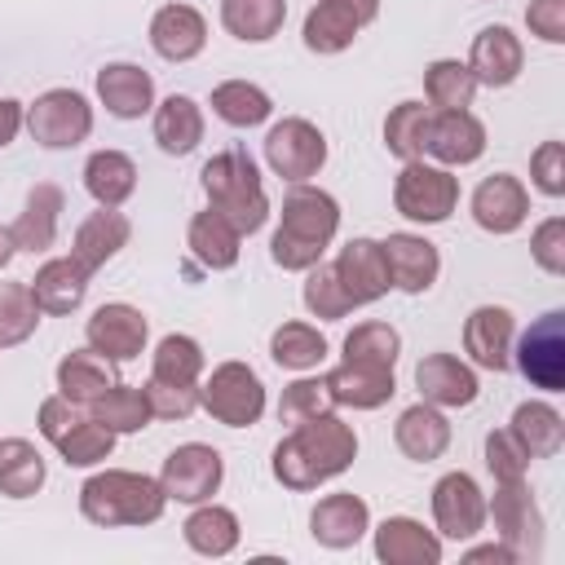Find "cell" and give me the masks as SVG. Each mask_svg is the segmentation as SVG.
Masks as SVG:
<instances>
[{"mask_svg": "<svg viewBox=\"0 0 565 565\" xmlns=\"http://www.w3.org/2000/svg\"><path fill=\"white\" fill-rule=\"evenodd\" d=\"M521 66H525V49H521V40H516L503 22L481 26V31L472 35L468 71H472L477 84H486V88H508V84L521 75Z\"/></svg>", "mask_w": 565, "mask_h": 565, "instance_id": "obj_18", "label": "cell"}, {"mask_svg": "<svg viewBox=\"0 0 565 565\" xmlns=\"http://www.w3.org/2000/svg\"><path fill=\"white\" fill-rule=\"evenodd\" d=\"M468 561H499V565H512V561H516V552H512L508 543H481V547H472V552H468Z\"/></svg>", "mask_w": 565, "mask_h": 565, "instance_id": "obj_57", "label": "cell"}, {"mask_svg": "<svg viewBox=\"0 0 565 565\" xmlns=\"http://www.w3.org/2000/svg\"><path fill=\"white\" fill-rule=\"evenodd\" d=\"M358 22L344 13V9H335V4H327V0H318L309 13H305V49L309 53H322V57H331V53H344L353 40H358Z\"/></svg>", "mask_w": 565, "mask_h": 565, "instance_id": "obj_43", "label": "cell"}, {"mask_svg": "<svg viewBox=\"0 0 565 565\" xmlns=\"http://www.w3.org/2000/svg\"><path fill=\"white\" fill-rule=\"evenodd\" d=\"M40 433L57 446V455H62L71 468H93V463L110 459V450H115V433L102 428L93 415H84V411H79L75 402H66L62 393L40 402Z\"/></svg>", "mask_w": 565, "mask_h": 565, "instance_id": "obj_5", "label": "cell"}, {"mask_svg": "<svg viewBox=\"0 0 565 565\" xmlns=\"http://www.w3.org/2000/svg\"><path fill=\"white\" fill-rule=\"evenodd\" d=\"M62 207H66V194H62L53 181L31 185L26 207H22V212H18V221L9 225V230H13L18 252H49V247H53V238H57Z\"/></svg>", "mask_w": 565, "mask_h": 565, "instance_id": "obj_28", "label": "cell"}, {"mask_svg": "<svg viewBox=\"0 0 565 565\" xmlns=\"http://www.w3.org/2000/svg\"><path fill=\"white\" fill-rule=\"evenodd\" d=\"M358 455V433L335 415H313L291 424V433L274 446V477L287 490H318L322 481L340 477Z\"/></svg>", "mask_w": 565, "mask_h": 565, "instance_id": "obj_1", "label": "cell"}, {"mask_svg": "<svg viewBox=\"0 0 565 565\" xmlns=\"http://www.w3.org/2000/svg\"><path fill=\"white\" fill-rule=\"evenodd\" d=\"M424 154L441 168H463L486 154V124L472 110H433L424 128Z\"/></svg>", "mask_w": 565, "mask_h": 565, "instance_id": "obj_14", "label": "cell"}, {"mask_svg": "<svg viewBox=\"0 0 565 565\" xmlns=\"http://www.w3.org/2000/svg\"><path fill=\"white\" fill-rule=\"evenodd\" d=\"M88 415L102 424V428H110L115 437L119 433H141L154 415H150V402H146V388H132V384H110L102 397H93L88 402Z\"/></svg>", "mask_w": 565, "mask_h": 565, "instance_id": "obj_38", "label": "cell"}, {"mask_svg": "<svg viewBox=\"0 0 565 565\" xmlns=\"http://www.w3.org/2000/svg\"><path fill=\"white\" fill-rule=\"evenodd\" d=\"M393 441H397V450H402L406 459H415V463H433V459H441L446 446H450V419L441 415V406H433V402H415V406H406V411L397 415V424H393Z\"/></svg>", "mask_w": 565, "mask_h": 565, "instance_id": "obj_24", "label": "cell"}, {"mask_svg": "<svg viewBox=\"0 0 565 565\" xmlns=\"http://www.w3.org/2000/svg\"><path fill=\"white\" fill-rule=\"evenodd\" d=\"M287 0H221V26L243 44H265L282 31Z\"/></svg>", "mask_w": 565, "mask_h": 565, "instance_id": "obj_34", "label": "cell"}, {"mask_svg": "<svg viewBox=\"0 0 565 565\" xmlns=\"http://www.w3.org/2000/svg\"><path fill=\"white\" fill-rule=\"evenodd\" d=\"M340 230V203L318 190V185H291L287 199H282V212H278V230L269 238V256L278 269H291V274H305L309 265L322 260V252L331 247Z\"/></svg>", "mask_w": 565, "mask_h": 565, "instance_id": "obj_2", "label": "cell"}, {"mask_svg": "<svg viewBox=\"0 0 565 565\" xmlns=\"http://www.w3.org/2000/svg\"><path fill=\"white\" fill-rule=\"evenodd\" d=\"M203 375V349L199 340L190 335H163L159 349H154V362H150V380H163V384H199Z\"/></svg>", "mask_w": 565, "mask_h": 565, "instance_id": "obj_46", "label": "cell"}, {"mask_svg": "<svg viewBox=\"0 0 565 565\" xmlns=\"http://www.w3.org/2000/svg\"><path fill=\"white\" fill-rule=\"evenodd\" d=\"M207 44V22L194 4H163L150 18V49L163 62H190Z\"/></svg>", "mask_w": 565, "mask_h": 565, "instance_id": "obj_23", "label": "cell"}, {"mask_svg": "<svg viewBox=\"0 0 565 565\" xmlns=\"http://www.w3.org/2000/svg\"><path fill=\"white\" fill-rule=\"evenodd\" d=\"M335 406H353V411H375L384 406L393 393H397V380L393 371H380V366H358V362H340L335 371L322 375Z\"/></svg>", "mask_w": 565, "mask_h": 565, "instance_id": "obj_29", "label": "cell"}, {"mask_svg": "<svg viewBox=\"0 0 565 565\" xmlns=\"http://www.w3.org/2000/svg\"><path fill=\"white\" fill-rule=\"evenodd\" d=\"M424 97L433 102V110H468L477 97V79L468 71V62L459 57H437L424 71Z\"/></svg>", "mask_w": 565, "mask_h": 565, "instance_id": "obj_41", "label": "cell"}, {"mask_svg": "<svg viewBox=\"0 0 565 565\" xmlns=\"http://www.w3.org/2000/svg\"><path fill=\"white\" fill-rule=\"evenodd\" d=\"M428 115H433V106H424V102H402V106H393L388 119H384V146H388V154H397L402 163L424 159V128H428Z\"/></svg>", "mask_w": 565, "mask_h": 565, "instance_id": "obj_45", "label": "cell"}, {"mask_svg": "<svg viewBox=\"0 0 565 565\" xmlns=\"http://www.w3.org/2000/svg\"><path fill=\"white\" fill-rule=\"evenodd\" d=\"M221 477H225V459L216 446H203V441H185L177 446L168 459H163V472H159V486L168 499L177 503H207L216 490H221Z\"/></svg>", "mask_w": 565, "mask_h": 565, "instance_id": "obj_11", "label": "cell"}, {"mask_svg": "<svg viewBox=\"0 0 565 565\" xmlns=\"http://www.w3.org/2000/svg\"><path fill=\"white\" fill-rule=\"evenodd\" d=\"M115 380H119V375H115V362H106V358L93 353V349H75V353H66V358L57 362V393H62L66 402H75V406H88V402L102 397Z\"/></svg>", "mask_w": 565, "mask_h": 565, "instance_id": "obj_32", "label": "cell"}, {"mask_svg": "<svg viewBox=\"0 0 565 565\" xmlns=\"http://www.w3.org/2000/svg\"><path fill=\"white\" fill-rule=\"evenodd\" d=\"M26 128L44 150H71L93 132V106L75 88H49L26 106Z\"/></svg>", "mask_w": 565, "mask_h": 565, "instance_id": "obj_8", "label": "cell"}, {"mask_svg": "<svg viewBox=\"0 0 565 565\" xmlns=\"http://www.w3.org/2000/svg\"><path fill=\"white\" fill-rule=\"evenodd\" d=\"M97 97L115 119H141L154 106V79L137 62H106L97 71Z\"/></svg>", "mask_w": 565, "mask_h": 565, "instance_id": "obj_25", "label": "cell"}, {"mask_svg": "<svg viewBox=\"0 0 565 565\" xmlns=\"http://www.w3.org/2000/svg\"><path fill=\"white\" fill-rule=\"evenodd\" d=\"M530 177H534V185H539L547 199H561V194H565V146H561V141H543V146L530 154Z\"/></svg>", "mask_w": 565, "mask_h": 565, "instance_id": "obj_53", "label": "cell"}, {"mask_svg": "<svg viewBox=\"0 0 565 565\" xmlns=\"http://www.w3.org/2000/svg\"><path fill=\"white\" fill-rule=\"evenodd\" d=\"M366 530H371V508H366V499H358V494H349V490L318 499V508L309 512V534H313V543H322V547H331V552L353 547Z\"/></svg>", "mask_w": 565, "mask_h": 565, "instance_id": "obj_22", "label": "cell"}, {"mask_svg": "<svg viewBox=\"0 0 565 565\" xmlns=\"http://www.w3.org/2000/svg\"><path fill=\"white\" fill-rule=\"evenodd\" d=\"M212 115L225 119L230 128H256L274 115V102L260 84H247V79H225L212 88Z\"/></svg>", "mask_w": 565, "mask_h": 565, "instance_id": "obj_39", "label": "cell"}, {"mask_svg": "<svg viewBox=\"0 0 565 565\" xmlns=\"http://www.w3.org/2000/svg\"><path fill=\"white\" fill-rule=\"evenodd\" d=\"M146 402L154 419H190L199 411V384H163L150 380L146 384Z\"/></svg>", "mask_w": 565, "mask_h": 565, "instance_id": "obj_51", "label": "cell"}, {"mask_svg": "<svg viewBox=\"0 0 565 565\" xmlns=\"http://www.w3.org/2000/svg\"><path fill=\"white\" fill-rule=\"evenodd\" d=\"M154 141L163 154H190L199 141H203V110L194 97L185 93H172L154 106Z\"/></svg>", "mask_w": 565, "mask_h": 565, "instance_id": "obj_31", "label": "cell"}, {"mask_svg": "<svg viewBox=\"0 0 565 565\" xmlns=\"http://www.w3.org/2000/svg\"><path fill=\"white\" fill-rule=\"evenodd\" d=\"M335 278L344 287V296L358 305H375L380 296H388L393 278H388V265H384V247L375 238H349L335 256Z\"/></svg>", "mask_w": 565, "mask_h": 565, "instance_id": "obj_16", "label": "cell"}, {"mask_svg": "<svg viewBox=\"0 0 565 565\" xmlns=\"http://www.w3.org/2000/svg\"><path fill=\"white\" fill-rule=\"evenodd\" d=\"M512 362L534 388L561 393L565 388V309H547L543 318H534L530 331L516 340Z\"/></svg>", "mask_w": 565, "mask_h": 565, "instance_id": "obj_9", "label": "cell"}, {"mask_svg": "<svg viewBox=\"0 0 565 565\" xmlns=\"http://www.w3.org/2000/svg\"><path fill=\"white\" fill-rule=\"evenodd\" d=\"M269 358L282 366V371H309L327 358V335L309 322H282L274 335H269Z\"/></svg>", "mask_w": 565, "mask_h": 565, "instance_id": "obj_42", "label": "cell"}, {"mask_svg": "<svg viewBox=\"0 0 565 565\" xmlns=\"http://www.w3.org/2000/svg\"><path fill=\"white\" fill-rule=\"evenodd\" d=\"M84 190L97 199V207H119L137 190V163L124 150H93L84 163Z\"/></svg>", "mask_w": 565, "mask_h": 565, "instance_id": "obj_33", "label": "cell"}, {"mask_svg": "<svg viewBox=\"0 0 565 565\" xmlns=\"http://www.w3.org/2000/svg\"><path fill=\"white\" fill-rule=\"evenodd\" d=\"M508 433L525 446L530 459H547V455H556L565 446V419L547 402H521L512 411V428Z\"/></svg>", "mask_w": 565, "mask_h": 565, "instance_id": "obj_36", "label": "cell"}, {"mask_svg": "<svg viewBox=\"0 0 565 565\" xmlns=\"http://www.w3.org/2000/svg\"><path fill=\"white\" fill-rule=\"evenodd\" d=\"M486 516H494L499 543H508L516 561L543 552V516L525 481H494V499L486 503Z\"/></svg>", "mask_w": 565, "mask_h": 565, "instance_id": "obj_12", "label": "cell"}, {"mask_svg": "<svg viewBox=\"0 0 565 565\" xmlns=\"http://www.w3.org/2000/svg\"><path fill=\"white\" fill-rule=\"evenodd\" d=\"M203 194L207 207L221 212L238 234H256L269 221V199L260 185V172L247 150H221L203 163Z\"/></svg>", "mask_w": 565, "mask_h": 565, "instance_id": "obj_4", "label": "cell"}, {"mask_svg": "<svg viewBox=\"0 0 565 565\" xmlns=\"http://www.w3.org/2000/svg\"><path fill=\"white\" fill-rule=\"evenodd\" d=\"M40 327V305L26 282H0V349L31 340Z\"/></svg>", "mask_w": 565, "mask_h": 565, "instance_id": "obj_47", "label": "cell"}, {"mask_svg": "<svg viewBox=\"0 0 565 565\" xmlns=\"http://www.w3.org/2000/svg\"><path fill=\"white\" fill-rule=\"evenodd\" d=\"M88 278H93V274H88L75 256H57V260H44L26 287H31L35 305H40V313H71V309L84 305Z\"/></svg>", "mask_w": 565, "mask_h": 565, "instance_id": "obj_26", "label": "cell"}, {"mask_svg": "<svg viewBox=\"0 0 565 565\" xmlns=\"http://www.w3.org/2000/svg\"><path fill=\"white\" fill-rule=\"evenodd\" d=\"M397 353H402V335H397L388 322H358V327L344 335V362L393 371V366H397Z\"/></svg>", "mask_w": 565, "mask_h": 565, "instance_id": "obj_44", "label": "cell"}, {"mask_svg": "<svg viewBox=\"0 0 565 565\" xmlns=\"http://www.w3.org/2000/svg\"><path fill=\"white\" fill-rule=\"evenodd\" d=\"M26 124V110H22V102H13V97H0V150L18 137V128Z\"/></svg>", "mask_w": 565, "mask_h": 565, "instance_id": "obj_55", "label": "cell"}, {"mask_svg": "<svg viewBox=\"0 0 565 565\" xmlns=\"http://www.w3.org/2000/svg\"><path fill=\"white\" fill-rule=\"evenodd\" d=\"M168 508V494L154 477L128 472V468H106L93 472L79 486V512L84 521L115 530V525H154Z\"/></svg>", "mask_w": 565, "mask_h": 565, "instance_id": "obj_3", "label": "cell"}, {"mask_svg": "<svg viewBox=\"0 0 565 565\" xmlns=\"http://www.w3.org/2000/svg\"><path fill=\"white\" fill-rule=\"evenodd\" d=\"M327 411H335V397H331L327 380H296L278 397V419L282 424H305V419L327 415Z\"/></svg>", "mask_w": 565, "mask_h": 565, "instance_id": "obj_49", "label": "cell"}, {"mask_svg": "<svg viewBox=\"0 0 565 565\" xmlns=\"http://www.w3.org/2000/svg\"><path fill=\"white\" fill-rule=\"evenodd\" d=\"M181 534H185L190 552H199V556H230V552L238 547V534H243V530H238V516H234L230 508L203 503V508H194V512L185 516Z\"/></svg>", "mask_w": 565, "mask_h": 565, "instance_id": "obj_37", "label": "cell"}, {"mask_svg": "<svg viewBox=\"0 0 565 565\" xmlns=\"http://www.w3.org/2000/svg\"><path fill=\"white\" fill-rule=\"evenodd\" d=\"M512 335H516V322L503 305H481L463 322V349L481 371H508L512 366Z\"/></svg>", "mask_w": 565, "mask_h": 565, "instance_id": "obj_19", "label": "cell"}, {"mask_svg": "<svg viewBox=\"0 0 565 565\" xmlns=\"http://www.w3.org/2000/svg\"><path fill=\"white\" fill-rule=\"evenodd\" d=\"M486 468L494 481H525L530 455L508 428H494V433H486Z\"/></svg>", "mask_w": 565, "mask_h": 565, "instance_id": "obj_50", "label": "cell"}, {"mask_svg": "<svg viewBox=\"0 0 565 565\" xmlns=\"http://www.w3.org/2000/svg\"><path fill=\"white\" fill-rule=\"evenodd\" d=\"M327 4L344 9L358 26H366V22H375V18H380V0H327Z\"/></svg>", "mask_w": 565, "mask_h": 565, "instance_id": "obj_56", "label": "cell"}, {"mask_svg": "<svg viewBox=\"0 0 565 565\" xmlns=\"http://www.w3.org/2000/svg\"><path fill=\"white\" fill-rule=\"evenodd\" d=\"M199 406L225 428H252L265 415V384L247 362H221L199 388Z\"/></svg>", "mask_w": 565, "mask_h": 565, "instance_id": "obj_7", "label": "cell"}, {"mask_svg": "<svg viewBox=\"0 0 565 565\" xmlns=\"http://www.w3.org/2000/svg\"><path fill=\"white\" fill-rule=\"evenodd\" d=\"M309 278H305V309L313 313V318H322V322H335V318H344L349 309H353V300L344 296V287H340V278H335V269L331 265H309L305 269Z\"/></svg>", "mask_w": 565, "mask_h": 565, "instance_id": "obj_48", "label": "cell"}, {"mask_svg": "<svg viewBox=\"0 0 565 565\" xmlns=\"http://www.w3.org/2000/svg\"><path fill=\"white\" fill-rule=\"evenodd\" d=\"M433 521L446 539L463 543L486 530V494L468 472H446L433 486Z\"/></svg>", "mask_w": 565, "mask_h": 565, "instance_id": "obj_13", "label": "cell"}, {"mask_svg": "<svg viewBox=\"0 0 565 565\" xmlns=\"http://www.w3.org/2000/svg\"><path fill=\"white\" fill-rule=\"evenodd\" d=\"M375 556L384 565H437L441 539L433 530H424L415 516H388L375 530Z\"/></svg>", "mask_w": 565, "mask_h": 565, "instance_id": "obj_27", "label": "cell"}, {"mask_svg": "<svg viewBox=\"0 0 565 565\" xmlns=\"http://www.w3.org/2000/svg\"><path fill=\"white\" fill-rule=\"evenodd\" d=\"M128 234H132V225H128V216L124 212H115V207H102V212H93V216H84L79 221V230H75V243H71V256L88 269V274H97L124 243H128Z\"/></svg>", "mask_w": 565, "mask_h": 565, "instance_id": "obj_30", "label": "cell"}, {"mask_svg": "<svg viewBox=\"0 0 565 565\" xmlns=\"http://www.w3.org/2000/svg\"><path fill=\"white\" fill-rule=\"evenodd\" d=\"M44 455L26 437H4L0 441V494L9 499H31L44 486Z\"/></svg>", "mask_w": 565, "mask_h": 565, "instance_id": "obj_40", "label": "cell"}, {"mask_svg": "<svg viewBox=\"0 0 565 565\" xmlns=\"http://www.w3.org/2000/svg\"><path fill=\"white\" fill-rule=\"evenodd\" d=\"M185 243H190V252H194V260H199L203 269H230V265L238 260L243 234H238L221 212L207 207V212H194Z\"/></svg>", "mask_w": 565, "mask_h": 565, "instance_id": "obj_35", "label": "cell"}, {"mask_svg": "<svg viewBox=\"0 0 565 565\" xmlns=\"http://www.w3.org/2000/svg\"><path fill=\"white\" fill-rule=\"evenodd\" d=\"M265 163L274 168V177L300 185V181L318 177V168L327 163V137L309 119H300V115L278 119L265 132Z\"/></svg>", "mask_w": 565, "mask_h": 565, "instance_id": "obj_10", "label": "cell"}, {"mask_svg": "<svg viewBox=\"0 0 565 565\" xmlns=\"http://www.w3.org/2000/svg\"><path fill=\"white\" fill-rule=\"evenodd\" d=\"M13 252H18V243H13V230H9V225H0V269L13 260Z\"/></svg>", "mask_w": 565, "mask_h": 565, "instance_id": "obj_58", "label": "cell"}, {"mask_svg": "<svg viewBox=\"0 0 565 565\" xmlns=\"http://www.w3.org/2000/svg\"><path fill=\"white\" fill-rule=\"evenodd\" d=\"M380 247H384V265H388V278H393L397 291L419 296L437 282L441 256L424 234H388Z\"/></svg>", "mask_w": 565, "mask_h": 565, "instance_id": "obj_20", "label": "cell"}, {"mask_svg": "<svg viewBox=\"0 0 565 565\" xmlns=\"http://www.w3.org/2000/svg\"><path fill=\"white\" fill-rule=\"evenodd\" d=\"M415 388H419V402H433V406H472L477 393H481L472 366L459 362L455 353H428V358H419Z\"/></svg>", "mask_w": 565, "mask_h": 565, "instance_id": "obj_21", "label": "cell"}, {"mask_svg": "<svg viewBox=\"0 0 565 565\" xmlns=\"http://www.w3.org/2000/svg\"><path fill=\"white\" fill-rule=\"evenodd\" d=\"M84 335H88V349L102 353L106 362H132V358L146 349L150 322H146V313H141L137 305L110 300V305H102V309L88 318Z\"/></svg>", "mask_w": 565, "mask_h": 565, "instance_id": "obj_15", "label": "cell"}, {"mask_svg": "<svg viewBox=\"0 0 565 565\" xmlns=\"http://www.w3.org/2000/svg\"><path fill=\"white\" fill-rule=\"evenodd\" d=\"M455 203H459V177H450V168L424 163V159L402 163V172L393 181V207L406 221L441 225L455 212Z\"/></svg>", "mask_w": 565, "mask_h": 565, "instance_id": "obj_6", "label": "cell"}, {"mask_svg": "<svg viewBox=\"0 0 565 565\" xmlns=\"http://www.w3.org/2000/svg\"><path fill=\"white\" fill-rule=\"evenodd\" d=\"M530 256L543 274L561 278L565 274V221L561 216H547L534 234H530Z\"/></svg>", "mask_w": 565, "mask_h": 565, "instance_id": "obj_52", "label": "cell"}, {"mask_svg": "<svg viewBox=\"0 0 565 565\" xmlns=\"http://www.w3.org/2000/svg\"><path fill=\"white\" fill-rule=\"evenodd\" d=\"M525 26L543 44H565V0H530Z\"/></svg>", "mask_w": 565, "mask_h": 565, "instance_id": "obj_54", "label": "cell"}, {"mask_svg": "<svg viewBox=\"0 0 565 565\" xmlns=\"http://www.w3.org/2000/svg\"><path fill=\"white\" fill-rule=\"evenodd\" d=\"M525 216H530V194H525L521 177L494 172L472 190V221L486 234H512L525 225Z\"/></svg>", "mask_w": 565, "mask_h": 565, "instance_id": "obj_17", "label": "cell"}]
</instances>
